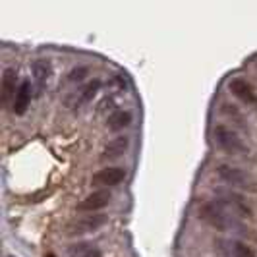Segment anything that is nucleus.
I'll return each mask as SVG.
<instances>
[{
  "instance_id": "6",
  "label": "nucleus",
  "mask_w": 257,
  "mask_h": 257,
  "mask_svg": "<svg viewBox=\"0 0 257 257\" xmlns=\"http://www.w3.org/2000/svg\"><path fill=\"white\" fill-rule=\"evenodd\" d=\"M124 176H126V170L122 167H106L103 170H99L93 178H91V184L93 186H116V184H120V182L124 180Z\"/></svg>"
},
{
  "instance_id": "2",
  "label": "nucleus",
  "mask_w": 257,
  "mask_h": 257,
  "mask_svg": "<svg viewBox=\"0 0 257 257\" xmlns=\"http://www.w3.org/2000/svg\"><path fill=\"white\" fill-rule=\"evenodd\" d=\"M213 140L219 145L224 153L228 155H245L247 153V145L244 143V140L228 126H215L213 130Z\"/></svg>"
},
{
  "instance_id": "8",
  "label": "nucleus",
  "mask_w": 257,
  "mask_h": 257,
  "mask_svg": "<svg viewBox=\"0 0 257 257\" xmlns=\"http://www.w3.org/2000/svg\"><path fill=\"white\" fill-rule=\"evenodd\" d=\"M228 87H230V91L234 93V97H238V99L244 101L245 104H257L255 91H253V87H251L245 79H242V77H234V79H230Z\"/></svg>"
},
{
  "instance_id": "7",
  "label": "nucleus",
  "mask_w": 257,
  "mask_h": 257,
  "mask_svg": "<svg viewBox=\"0 0 257 257\" xmlns=\"http://www.w3.org/2000/svg\"><path fill=\"white\" fill-rule=\"evenodd\" d=\"M110 197H112V195H110L108 190H97V192L85 195L83 201L77 205V209H79V211H89V213L99 211V209H103V207L108 205Z\"/></svg>"
},
{
  "instance_id": "10",
  "label": "nucleus",
  "mask_w": 257,
  "mask_h": 257,
  "mask_svg": "<svg viewBox=\"0 0 257 257\" xmlns=\"http://www.w3.org/2000/svg\"><path fill=\"white\" fill-rule=\"evenodd\" d=\"M130 147V140L126 138V136H118V138H114V140H110V142L104 145L103 153H101V159L103 161H110V159H118L120 155H124L126 151H128Z\"/></svg>"
},
{
  "instance_id": "13",
  "label": "nucleus",
  "mask_w": 257,
  "mask_h": 257,
  "mask_svg": "<svg viewBox=\"0 0 257 257\" xmlns=\"http://www.w3.org/2000/svg\"><path fill=\"white\" fill-rule=\"evenodd\" d=\"M220 245H224L222 251L226 253V257H255L249 245L236 242V240H224V242H220Z\"/></svg>"
},
{
  "instance_id": "4",
  "label": "nucleus",
  "mask_w": 257,
  "mask_h": 257,
  "mask_svg": "<svg viewBox=\"0 0 257 257\" xmlns=\"http://www.w3.org/2000/svg\"><path fill=\"white\" fill-rule=\"evenodd\" d=\"M222 209H226L230 215L238 217V219H245L251 217V209L245 203V199L236 192H228V190H219L217 192V199H215Z\"/></svg>"
},
{
  "instance_id": "5",
  "label": "nucleus",
  "mask_w": 257,
  "mask_h": 257,
  "mask_svg": "<svg viewBox=\"0 0 257 257\" xmlns=\"http://www.w3.org/2000/svg\"><path fill=\"white\" fill-rule=\"evenodd\" d=\"M104 222H106V215H87V217H77V219L70 220L66 224L64 234L66 236H83V234H89L95 232L97 228H101Z\"/></svg>"
},
{
  "instance_id": "11",
  "label": "nucleus",
  "mask_w": 257,
  "mask_h": 257,
  "mask_svg": "<svg viewBox=\"0 0 257 257\" xmlns=\"http://www.w3.org/2000/svg\"><path fill=\"white\" fill-rule=\"evenodd\" d=\"M101 87V81L99 79H93L89 83H85L81 89H77V93L74 95V99H72V106L74 108H79V106H83V104H87L97 95V91Z\"/></svg>"
},
{
  "instance_id": "3",
  "label": "nucleus",
  "mask_w": 257,
  "mask_h": 257,
  "mask_svg": "<svg viewBox=\"0 0 257 257\" xmlns=\"http://www.w3.org/2000/svg\"><path fill=\"white\" fill-rule=\"evenodd\" d=\"M217 176L220 182H224L230 188H240V190H255V180L251 178V174H247L245 170L232 165H219L217 167Z\"/></svg>"
},
{
  "instance_id": "16",
  "label": "nucleus",
  "mask_w": 257,
  "mask_h": 257,
  "mask_svg": "<svg viewBox=\"0 0 257 257\" xmlns=\"http://www.w3.org/2000/svg\"><path fill=\"white\" fill-rule=\"evenodd\" d=\"M68 257H103L99 249H95L91 244H77L72 245V249L68 251Z\"/></svg>"
},
{
  "instance_id": "17",
  "label": "nucleus",
  "mask_w": 257,
  "mask_h": 257,
  "mask_svg": "<svg viewBox=\"0 0 257 257\" xmlns=\"http://www.w3.org/2000/svg\"><path fill=\"white\" fill-rule=\"evenodd\" d=\"M87 68H76V70H72L70 74H68V83H79V81H83V77L87 76Z\"/></svg>"
},
{
  "instance_id": "12",
  "label": "nucleus",
  "mask_w": 257,
  "mask_h": 257,
  "mask_svg": "<svg viewBox=\"0 0 257 257\" xmlns=\"http://www.w3.org/2000/svg\"><path fill=\"white\" fill-rule=\"evenodd\" d=\"M29 101H31V81L29 79H24L18 87V93L14 97V112L16 114H24L26 108L29 106Z\"/></svg>"
},
{
  "instance_id": "14",
  "label": "nucleus",
  "mask_w": 257,
  "mask_h": 257,
  "mask_svg": "<svg viewBox=\"0 0 257 257\" xmlns=\"http://www.w3.org/2000/svg\"><path fill=\"white\" fill-rule=\"evenodd\" d=\"M130 124H132V112L130 110H114L106 118V128L112 130V132L128 128Z\"/></svg>"
},
{
  "instance_id": "18",
  "label": "nucleus",
  "mask_w": 257,
  "mask_h": 257,
  "mask_svg": "<svg viewBox=\"0 0 257 257\" xmlns=\"http://www.w3.org/2000/svg\"><path fill=\"white\" fill-rule=\"evenodd\" d=\"M45 257H56V255H52V253H49V255H45Z\"/></svg>"
},
{
  "instance_id": "9",
  "label": "nucleus",
  "mask_w": 257,
  "mask_h": 257,
  "mask_svg": "<svg viewBox=\"0 0 257 257\" xmlns=\"http://www.w3.org/2000/svg\"><path fill=\"white\" fill-rule=\"evenodd\" d=\"M16 79H18V72H16V68H6L4 70V74H2V95H0V99H2V104L6 106V104L12 101V97H16V93H18V87H16Z\"/></svg>"
},
{
  "instance_id": "15",
  "label": "nucleus",
  "mask_w": 257,
  "mask_h": 257,
  "mask_svg": "<svg viewBox=\"0 0 257 257\" xmlns=\"http://www.w3.org/2000/svg\"><path fill=\"white\" fill-rule=\"evenodd\" d=\"M49 76H51V62L49 60H35L33 62V77H35V85L39 91H43Z\"/></svg>"
},
{
  "instance_id": "1",
  "label": "nucleus",
  "mask_w": 257,
  "mask_h": 257,
  "mask_svg": "<svg viewBox=\"0 0 257 257\" xmlns=\"http://www.w3.org/2000/svg\"><path fill=\"white\" fill-rule=\"evenodd\" d=\"M199 219L205 220L209 226L217 228V230L228 232V230H242V222L238 217L230 215L226 209L217 203V201H211V203H203L199 207Z\"/></svg>"
}]
</instances>
